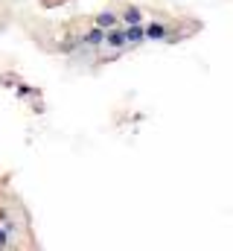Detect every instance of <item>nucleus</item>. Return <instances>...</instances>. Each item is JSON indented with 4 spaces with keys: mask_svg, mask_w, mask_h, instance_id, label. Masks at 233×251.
Returning <instances> with one entry per match:
<instances>
[{
    "mask_svg": "<svg viewBox=\"0 0 233 251\" xmlns=\"http://www.w3.org/2000/svg\"><path fill=\"white\" fill-rule=\"evenodd\" d=\"M143 32H146V41H158V44L172 41V24L163 21V18H155V21L143 24Z\"/></svg>",
    "mask_w": 233,
    "mask_h": 251,
    "instance_id": "f257e3e1",
    "label": "nucleus"
},
{
    "mask_svg": "<svg viewBox=\"0 0 233 251\" xmlns=\"http://www.w3.org/2000/svg\"><path fill=\"white\" fill-rule=\"evenodd\" d=\"M93 24L102 26V29H114V26H119V12H111V9L96 12V15H93Z\"/></svg>",
    "mask_w": 233,
    "mask_h": 251,
    "instance_id": "f03ea898",
    "label": "nucleus"
},
{
    "mask_svg": "<svg viewBox=\"0 0 233 251\" xmlns=\"http://www.w3.org/2000/svg\"><path fill=\"white\" fill-rule=\"evenodd\" d=\"M119 24H143V9L140 6H125L119 12Z\"/></svg>",
    "mask_w": 233,
    "mask_h": 251,
    "instance_id": "7ed1b4c3",
    "label": "nucleus"
},
{
    "mask_svg": "<svg viewBox=\"0 0 233 251\" xmlns=\"http://www.w3.org/2000/svg\"><path fill=\"white\" fill-rule=\"evenodd\" d=\"M15 97H21V100H35L38 91L29 88V85H23V82H18V85H15Z\"/></svg>",
    "mask_w": 233,
    "mask_h": 251,
    "instance_id": "20e7f679",
    "label": "nucleus"
}]
</instances>
